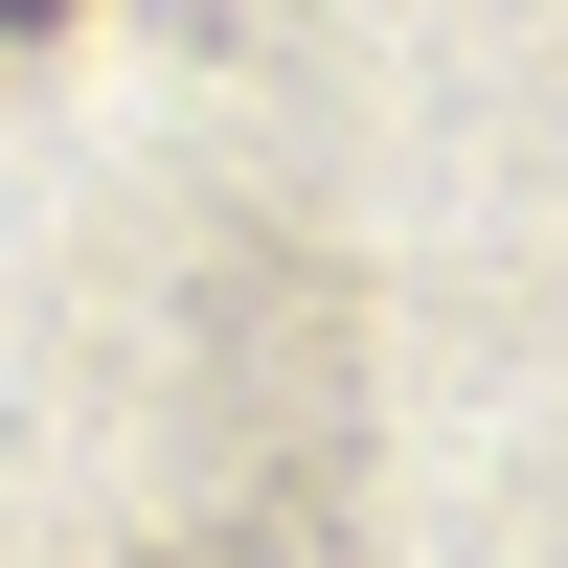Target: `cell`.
Returning a JSON list of instances; mask_svg holds the SVG:
<instances>
[{
	"instance_id": "1",
	"label": "cell",
	"mask_w": 568,
	"mask_h": 568,
	"mask_svg": "<svg viewBox=\"0 0 568 568\" xmlns=\"http://www.w3.org/2000/svg\"><path fill=\"white\" fill-rule=\"evenodd\" d=\"M0 23H69V0H0Z\"/></svg>"
}]
</instances>
